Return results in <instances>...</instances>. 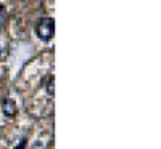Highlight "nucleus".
I'll use <instances>...</instances> for the list:
<instances>
[{"mask_svg":"<svg viewBox=\"0 0 161 149\" xmlns=\"http://www.w3.org/2000/svg\"><path fill=\"white\" fill-rule=\"evenodd\" d=\"M36 32H37L39 39H42L44 42L52 40L53 32H55V21H53V18H42L37 23Z\"/></svg>","mask_w":161,"mask_h":149,"instance_id":"obj_1","label":"nucleus"},{"mask_svg":"<svg viewBox=\"0 0 161 149\" xmlns=\"http://www.w3.org/2000/svg\"><path fill=\"white\" fill-rule=\"evenodd\" d=\"M16 111H18V107H16V103L13 101V100L7 98V100L2 103V112H3L7 117L15 116V114H16Z\"/></svg>","mask_w":161,"mask_h":149,"instance_id":"obj_2","label":"nucleus"},{"mask_svg":"<svg viewBox=\"0 0 161 149\" xmlns=\"http://www.w3.org/2000/svg\"><path fill=\"white\" fill-rule=\"evenodd\" d=\"M47 93L53 96V77H48L47 79Z\"/></svg>","mask_w":161,"mask_h":149,"instance_id":"obj_3","label":"nucleus"},{"mask_svg":"<svg viewBox=\"0 0 161 149\" xmlns=\"http://www.w3.org/2000/svg\"><path fill=\"white\" fill-rule=\"evenodd\" d=\"M5 16H7V13H5V8L0 5V26H2L5 23Z\"/></svg>","mask_w":161,"mask_h":149,"instance_id":"obj_4","label":"nucleus"},{"mask_svg":"<svg viewBox=\"0 0 161 149\" xmlns=\"http://www.w3.org/2000/svg\"><path fill=\"white\" fill-rule=\"evenodd\" d=\"M23 146H24V141H23V143H21V144H19V146H18L16 149H23Z\"/></svg>","mask_w":161,"mask_h":149,"instance_id":"obj_5","label":"nucleus"}]
</instances>
